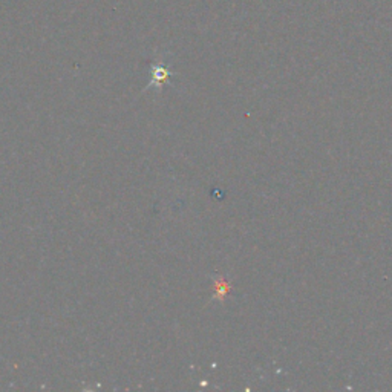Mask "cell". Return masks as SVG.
<instances>
[{"label":"cell","instance_id":"obj_1","mask_svg":"<svg viewBox=\"0 0 392 392\" xmlns=\"http://www.w3.org/2000/svg\"><path fill=\"white\" fill-rule=\"evenodd\" d=\"M172 76V72L169 71L168 66L161 62H155L150 65V83L146 89L150 88H161V84L168 83L169 78Z\"/></svg>","mask_w":392,"mask_h":392},{"label":"cell","instance_id":"obj_2","mask_svg":"<svg viewBox=\"0 0 392 392\" xmlns=\"http://www.w3.org/2000/svg\"><path fill=\"white\" fill-rule=\"evenodd\" d=\"M214 299L216 301H224L227 295L230 293V284L225 281V279H215V284H214Z\"/></svg>","mask_w":392,"mask_h":392}]
</instances>
